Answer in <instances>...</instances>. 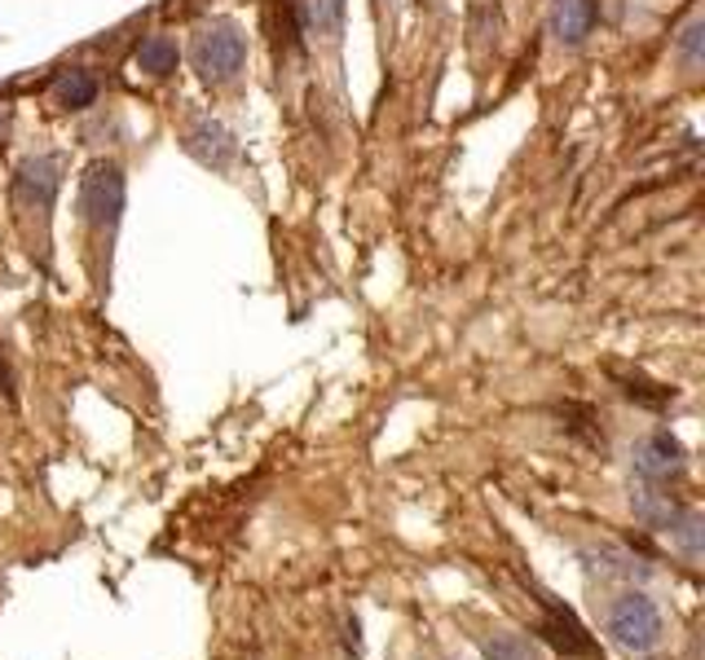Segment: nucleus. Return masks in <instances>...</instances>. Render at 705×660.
I'll return each instance as SVG.
<instances>
[{"label": "nucleus", "mask_w": 705, "mask_h": 660, "mask_svg": "<svg viewBox=\"0 0 705 660\" xmlns=\"http://www.w3.org/2000/svg\"><path fill=\"white\" fill-rule=\"evenodd\" d=\"M190 62H195V71L208 84H230L238 71H242V62H247V36L238 31L235 22H208L195 36Z\"/></svg>", "instance_id": "f257e3e1"}, {"label": "nucleus", "mask_w": 705, "mask_h": 660, "mask_svg": "<svg viewBox=\"0 0 705 660\" xmlns=\"http://www.w3.org/2000/svg\"><path fill=\"white\" fill-rule=\"evenodd\" d=\"M684 467H688L684 444L671 437V432H653L648 440H639V444H635V471H639L644 480H653V484H671V480H679V476H684Z\"/></svg>", "instance_id": "20e7f679"}, {"label": "nucleus", "mask_w": 705, "mask_h": 660, "mask_svg": "<svg viewBox=\"0 0 705 660\" xmlns=\"http://www.w3.org/2000/svg\"><path fill=\"white\" fill-rule=\"evenodd\" d=\"M635 516H639L648 529H671V520L679 516V507L671 502V493L644 489V493H635Z\"/></svg>", "instance_id": "f8f14e48"}, {"label": "nucleus", "mask_w": 705, "mask_h": 660, "mask_svg": "<svg viewBox=\"0 0 705 660\" xmlns=\"http://www.w3.org/2000/svg\"><path fill=\"white\" fill-rule=\"evenodd\" d=\"M671 538L679 542V550L688 554V559H702L705 550V520L697 511H679L675 520H671Z\"/></svg>", "instance_id": "ddd939ff"}, {"label": "nucleus", "mask_w": 705, "mask_h": 660, "mask_svg": "<svg viewBox=\"0 0 705 660\" xmlns=\"http://www.w3.org/2000/svg\"><path fill=\"white\" fill-rule=\"evenodd\" d=\"M58 186H62V163H58L53 154L27 159V163L18 168V199H22L27 208H49L53 194H58Z\"/></svg>", "instance_id": "39448f33"}, {"label": "nucleus", "mask_w": 705, "mask_h": 660, "mask_svg": "<svg viewBox=\"0 0 705 660\" xmlns=\"http://www.w3.org/2000/svg\"><path fill=\"white\" fill-rule=\"evenodd\" d=\"M608 634H613L617 648L639 657V652H653L662 643L666 626H662V612H657V603L648 594H622L608 608Z\"/></svg>", "instance_id": "f03ea898"}, {"label": "nucleus", "mask_w": 705, "mask_h": 660, "mask_svg": "<svg viewBox=\"0 0 705 660\" xmlns=\"http://www.w3.org/2000/svg\"><path fill=\"white\" fill-rule=\"evenodd\" d=\"M80 208H85V220L98 224V229L119 224V217H123V172H119L116 163H93L85 172Z\"/></svg>", "instance_id": "7ed1b4c3"}, {"label": "nucleus", "mask_w": 705, "mask_h": 660, "mask_svg": "<svg viewBox=\"0 0 705 660\" xmlns=\"http://www.w3.org/2000/svg\"><path fill=\"white\" fill-rule=\"evenodd\" d=\"M543 612H547L543 634H547L560 652H569V657H590V652H595V643L587 639V630L578 626V617H574L569 608H560L552 594H543Z\"/></svg>", "instance_id": "423d86ee"}, {"label": "nucleus", "mask_w": 705, "mask_h": 660, "mask_svg": "<svg viewBox=\"0 0 705 660\" xmlns=\"http://www.w3.org/2000/svg\"><path fill=\"white\" fill-rule=\"evenodd\" d=\"M485 660H543L525 639H516V634H494V639H485Z\"/></svg>", "instance_id": "4468645a"}, {"label": "nucleus", "mask_w": 705, "mask_h": 660, "mask_svg": "<svg viewBox=\"0 0 705 660\" xmlns=\"http://www.w3.org/2000/svg\"><path fill=\"white\" fill-rule=\"evenodd\" d=\"M53 98H58V107L62 110L93 107V98H98V80H93V76H85V71H67V76L53 84Z\"/></svg>", "instance_id": "9b49d317"}, {"label": "nucleus", "mask_w": 705, "mask_h": 660, "mask_svg": "<svg viewBox=\"0 0 705 660\" xmlns=\"http://www.w3.org/2000/svg\"><path fill=\"white\" fill-rule=\"evenodd\" d=\"M137 71H146V76H172L177 71V44L168 40V36H150L141 49H137Z\"/></svg>", "instance_id": "9d476101"}, {"label": "nucleus", "mask_w": 705, "mask_h": 660, "mask_svg": "<svg viewBox=\"0 0 705 660\" xmlns=\"http://www.w3.org/2000/svg\"><path fill=\"white\" fill-rule=\"evenodd\" d=\"M0 392H9V370H4V361H0Z\"/></svg>", "instance_id": "dca6fc26"}, {"label": "nucleus", "mask_w": 705, "mask_h": 660, "mask_svg": "<svg viewBox=\"0 0 705 660\" xmlns=\"http://www.w3.org/2000/svg\"><path fill=\"white\" fill-rule=\"evenodd\" d=\"M552 36L560 44H583L595 27V0H552V18H547Z\"/></svg>", "instance_id": "6e6552de"}, {"label": "nucleus", "mask_w": 705, "mask_h": 660, "mask_svg": "<svg viewBox=\"0 0 705 660\" xmlns=\"http://www.w3.org/2000/svg\"><path fill=\"white\" fill-rule=\"evenodd\" d=\"M186 150L203 163V168H226L230 159H235V137L221 128V123H212V119H199L190 132H186Z\"/></svg>", "instance_id": "0eeeda50"}, {"label": "nucleus", "mask_w": 705, "mask_h": 660, "mask_svg": "<svg viewBox=\"0 0 705 660\" xmlns=\"http://www.w3.org/2000/svg\"><path fill=\"white\" fill-rule=\"evenodd\" d=\"M300 22L309 36H340L345 27V0H305Z\"/></svg>", "instance_id": "1a4fd4ad"}, {"label": "nucleus", "mask_w": 705, "mask_h": 660, "mask_svg": "<svg viewBox=\"0 0 705 660\" xmlns=\"http://www.w3.org/2000/svg\"><path fill=\"white\" fill-rule=\"evenodd\" d=\"M702 40H705V18H693L688 27H684V36H679V58L697 71L702 67Z\"/></svg>", "instance_id": "2eb2a0df"}]
</instances>
